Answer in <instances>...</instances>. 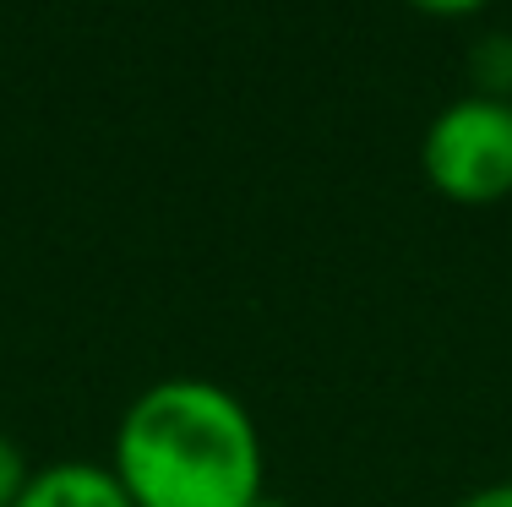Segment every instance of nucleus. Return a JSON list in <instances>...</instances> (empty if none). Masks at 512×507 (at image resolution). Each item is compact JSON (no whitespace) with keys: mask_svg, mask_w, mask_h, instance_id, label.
<instances>
[{"mask_svg":"<svg viewBox=\"0 0 512 507\" xmlns=\"http://www.w3.org/2000/svg\"><path fill=\"white\" fill-rule=\"evenodd\" d=\"M420 169L442 197L485 208L512 197V99L463 93L420 137Z\"/></svg>","mask_w":512,"mask_h":507,"instance_id":"obj_2","label":"nucleus"},{"mask_svg":"<svg viewBox=\"0 0 512 507\" xmlns=\"http://www.w3.org/2000/svg\"><path fill=\"white\" fill-rule=\"evenodd\" d=\"M109 469L137 507H251L267 480L251 409L207 377H169L131 398Z\"/></svg>","mask_w":512,"mask_h":507,"instance_id":"obj_1","label":"nucleus"},{"mask_svg":"<svg viewBox=\"0 0 512 507\" xmlns=\"http://www.w3.org/2000/svg\"><path fill=\"white\" fill-rule=\"evenodd\" d=\"M409 6L431 11V17H469V11L491 6V0H409Z\"/></svg>","mask_w":512,"mask_h":507,"instance_id":"obj_7","label":"nucleus"},{"mask_svg":"<svg viewBox=\"0 0 512 507\" xmlns=\"http://www.w3.org/2000/svg\"><path fill=\"white\" fill-rule=\"evenodd\" d=\"M28 458H22V448L0 431V507H17V497H22V486H28Z\"/></svg>","mask_w":512,"mask_h":507,"instance_id":"obj_5","label":"nucleus"},{"mask_svg":"<svg viewBox=\"0 0 512 507\" xmlns=\"http://www.w3.org/2000/svg\"><path fill=\"white\" fill-rule=\"evenodd\" d=\"M17 507H137L109 464H44L28 475Z\"/></svg>","mask_w":512,"mask_h":507,"instance_id":"obj_3","label":"nucleus"},{"mask_svg":"<svg viewBox=\"0 0 512 507\" xmlns=\"http://www.w3.org/2000/svg\"><path fill=\"white\" fill-rule=\"evenodd\" d=\"M251 507H284V502H273V497H267V491H262V497H256Z\"/></svg>","mask_w":512,"mask_h":507,"instance_id":"obj_8","label":"nucleus"},{"mask_svg":"<svg viewBox=\"0 0 512 507\" xmlns=\"http://www.w3.org/2000/svg\"><path fill=\"white\" fill-rule=\"evenodd\" d=\"M458 507H512V480H496V486H480L469 491Z\"/></svg>","mask_w":512,"mask_h":507,"instance_id":"obj_6","label":"nucleus"},{"mask_svg":"<svg viewBox=\"0 0 512 507\" xmlns=\"http://www.w3.org/2000/svg\"><path fill=\"white\" fill-rule=\"evenodd\" d=\"M469 71H474V93H485V99H512V39L507 33H491V39L474 44Z\"/></svg>","mask_w":512,"mask_h":507,"instance_id":"obj_4","label":"nucleus"}]
</instances>
